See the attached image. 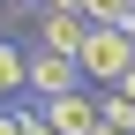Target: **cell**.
<instances>
[{"label":"cell","instance_id":"obj_2","mask_svg":"<svg viewBox=\"0 0 135 135\" xmlns=\"http://www.w3.org/2000/svg\"><path fill=\"white\" fill-rule=\"evenodd\" d=\"M75 83H83V68L68 60V53H45V45H30V53H23V90H30V98L75 90Z\"/></svg>","mask_w":135,"mask_h":135},{"label":"cell","instance_id":"obj_11","mask_svg":"<svg viewBox=\"0 0 135 135\" xmlns=\"http://www.w3.org/2000/svg\"><path fill=\"white\" fill-rule=\"evenodd\" d=\"M90 135H120V128H105V120H98V128H90Z\"/></svg>","mask_w":135,"mask_h":135},{"label":"cell","instance_id":"obj_7","mask_svg":"<svg viewBox=\"0 0 135 135\" xmlns=\"http://www.w3.org/2000/svg\"><path fill=\"white\" fill-rule=\"evenodd\" d=\"M113 90H120V98H128V105H135V60L120 68V75H113Z\"/></svg>","mask_w":135,"mask_h":135},{"label":"cell","instance_id":"obj_9","mask_svg":"<svg viewBox=\"0 0 135 135\" xmlns=\"http://www.w3.org/2000/svg\"><path fill=\"white\" fill-rule=\"evenodd\" d=\"M0 135H23V113L15 105H0Z\"/></svg>","mask_w":135,"mask_h":135},{"label":"cell","instance_id":"obj_1","mask_svg":"<svg viewBox=\"0 0 135 135\" xmlns=\"http://www.w3.org/2000/svg\"><path fill=\"white\" fill-rule=\"evenodd\" d=\"M128 60H135V30H105V23H90V30H83V45H75V68H83L90 90H105Z\"/></svg>","mask_w":135,"mask_h":135},{"label":"cell","instance_id":"obj_10","mask_svg":"<svg viewBox=\"0 0 135 135\" xmlns=\"http://www.w3.org/2000/svg\"><path fill=\"white\" fill-rule=\"evenodd\" d=\"M38 8H83V0H38Z\"/></svg>","mask_w":135,"mask_h":135},{"label":"cell","instance_id":"obj_5","mask_svg":"<svg viewBox=\"0 0 135 135\" xmlns=\"http://www.w3.org/2000/svg\"><path fill=\"white\" fill-rule=\"evenodd\" d=\"M83 23H105V30H135V0H83Z\"/></svg>","mask_w":135,"mask_h":135},{"label":"cell","instance_id":"obj_8","mask_svg":"<svg viewBox=\"0 0 135 135\" xmlns=\"http://www.w3.org/2000/svg\"><path fill=\"white\" fill-rule=\"evenodd\" d=\"M38 0H0V23H15V15H30Z\"/></svg>","mask_w":135,"mask_h":135},{"label":"cell","instance_id":"obj_3","mask_svg":"<svg viewBox=\"0 0 135 135\" xmlns=\"http://www.w3.org/2000/svg\"><path fill=\"white\" fill-rule=\"evenodd\" d=\"M30 15H38V45H45V53H68V60H75L83 30H90L83 8H30Z\"/></svg>","mask_w":135,"mask_h":135},{"label":"cell","instance_id":"obj_6","mask_svg":"<svg viewBox=\"0 0 135 135\" xmlns=\"http://www.w3.org/2000/svg\"><path fill=\"white\" fill-rule=\"evenodd\" d=\"M98 120H105V128H120V135H135V105H128L120 90H113V83L98 90Z\"/></svg>","mask_w":135,"mask_h":135},{"label":"cell","instance_id":"obj_4","mask_svg":"<svg viewBox=\"0 0 135 135\" xmlns=\"http://www.w3.org/2000/svg\"><path fill=\"white\" fill-rule=\"evenodd\" d=\"M15 98H23V45L0 38V105H15Z\"/></svg>","mask_w":135,"mask_h":135}]
</instances>
